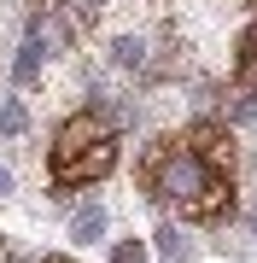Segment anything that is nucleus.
I'll return each mask as SVG.
<instances>
[{
	"instance_id": "nucleus-1",
	"label": "nucleus",
	"mask_w": 257,
	"mask_h": 263,
	"mask_svg": "<svg viewBox=\"0 0 257 263\" xmlns=\"http://www.w3.org/2000/svg\"><path fill=\"white\" fill-rule=\"evenodd\" d=\"M134 181L152 205H170L181 222L234 216V129L216 117H199L164 135L134 158Z\"/></svg>"
},
{
	"instance_id": "nucleus-2",
	"label": "nucleus",
	"mask_w": 257,
	"mask_h": 263,
	"mask_svg": "<svg viewBox=\"0 0 257 263\" xmlns=\"http://www.w3.org/2000/svg\"><path fill=\"white\" fill-rule=\"evenodd\" d=\"M117 123L100 117V111H76L65 129L53 135V152H47V176L58 193H76L88 181H105L117 170Z\"/></svg>"
},
{
	"instance_id": "nucleus-3",
	"label": "nucleus",
	"mask_w": 257,
	"mask_h": 263,
	"mask_svg": "<svg viewBox=\"0 0 257 263\" xmlns=\"http://www.w3.org/2000/svg\"><path fill=\"white\" fill-rule=\"evenodd\" d=\"M234 82L246 88V94H257V12H251L246 35H240V59H234Z\"/></svg>"
},
{
	"instance_id": "nucleus-4",
	"label": "nucleus",
	"mask_w": 257,
	"mask_h": 263,
	"mask_svg": "<svg viewBox=\"0 0 257 263\" xmlns=\"http://www.w3.org/2000/svg\"><path fill=\"white\" fill-rule=\"evenodd\" d=\"M100 234H105V211L100 205H88V211L70 216V240H100Z\"/></svg>"
},
{
	"instance_id": "nucleus-5",
	"label": "nucleus",
	"mask_w": 257,
	"mask_h": 263,
	"mask_svg": "<svg viewBox=\"0 0 257 263\" xmlns=\"http://www.w3.org/2000/svg\"><path fill=\"white\" fill-rule=\"evenodd\" d=\"M35 65H41V41H24V53H18V82L24 88L35 82Z\"/></svg>"
},
{
	"instance_id": "nucleus-6",
	"label": "nucleus",
	"mask_w": 257,
	"mask_h": 263,
	"mask_svg": "<svg viewBox=\"0 0 257 263\" xmlns=\"http://www.w3.org/2000/svg\"><path fill=\"white\" fill-rule=\"evenodd\" d=\"M111 263H146V246L141 240H123V246H117V257Z\"/></svg>"
},
{
	"instance_id": "nucleus-7",
	"label": "nucleus",
	"mask_w": 257,
	"mask_h": 263,
	"mask_svg": "<svg viewBox=\"0 0 257 263\" xmlns=\"http://www.w3.org/2000/svg\"><path fill=\"white\" fill-rule=\"evenodd\" d=\"M0 129H24V111H18V100H6V105H0Z\"/></svg>"
},
{
	"instance_id": "nucleus-8",
	"label": "nucleus",
	"mask_w": 257,
	"mask_h": 263,
	"mask_svg": "<svg viewBox=\"0 0 257 263\" xmlns=\"http://www.w3.org/2000/svg\"><path fill=\"white\" fill-rule=\"evenodd\" d=\"M0 193H12V176H6V170H0Z\"/></svg>"
},
{
	"instance_id": "nucleus-9",
	"label": "nucleus",
	"mask_w": 257,
	"mask_h": 263,
	"mask_svg": "<svg viewBox=\"0 0 257 263\" xmlns=\"http://www.w3.org/2000/svg\"><path fill=\"white\" fill-rule=\"evenodd\" d=\"M47 263H76V257H47Z\"/></svg>"
},
{
	"instance_id": "nucleus-10",
	"label": "nucleus",
	"mask_w": 257,
	"mask_h": 263,
	"mask_svg": "<svg viewBox=\"0 0 257 263\" xmlns=\"http://www.w3.org/2000/svg\"><path fill=\"white\" fill-rule=\"evenodd\" d=\"M0 263H6V246H0Z\"/></svg>"
}]
</instances>
